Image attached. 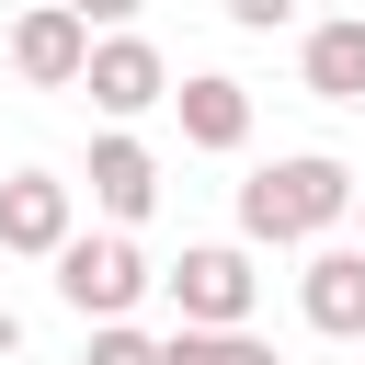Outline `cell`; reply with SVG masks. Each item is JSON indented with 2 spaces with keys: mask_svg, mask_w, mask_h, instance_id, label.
I'll list each match as a JSON object with an SVG mask.
<instances>
[{
  "mask_svg": "<svg viewBox=\"0 0 365 365\" xmlns=\"http://www.w3.org/2000/svg\"><path fill=\"white\" fill-rule=\"evenodd\" d=\"M91 46H103V34H91V11H80V0H34V11L11 23V68H23L34 91H80Z\"/></svg>",
  "mask_w": 365,
  "mask_h": 365,
  "instance_id": "cell-3",
  "label": "cell"
},
{
  "mask_svg": "<svg viewBox=\"0 0 365 365\" xmlns=\"http://www.w3.org/2000/svg\"><path fill=\"white\" fill-rule=\"evenodd\" d=\"M297 68H308V91H319V103H365V11H342V23H319Z\"/></svg>",
  "mask_w": 365,
  "mask_h": 365,
  "instance_id": "cell-10",
  "label": "cell"
},
{
  "mask_svg": "<svg viewBox=\"0 0 365 365\" xmlns=\"http://www.w3.org/2000/svg\"><path fill=\"white\" fill-rule=\"evenodd\" d=\"M171 114H182L194 148H240V137H251V91H240L228 68H194V80L171 91Z\"/></svg>",
  "mask_w": 365,
  "mask_h": 365,
  "instance_id": "cell-9",
  "label": "cell"
},
{
  "mask_svg": "<svg viewBox=\"0 0 365 365\" xmlns=\"http://www.w3.org/2000/svg\"><path fill=\"white\" fill-rule=\"evenodd\" d=\"M160 285H171V308H182V319H251V308H262V274H251V251H240V240H194Z\"/></svg>",
  "mask_w": 365,
  "mask_h": 365,
  "instance_id": "cell-4",
  "label": "cell"
},
{
  "mask_svg": "<svg viewBox=\"0 0 365 365\" xmlns=\"http://www.w3.org/2000/svg\"><path fill=\"white\" fill-rule=\"evenodd\" d=\"M0 251H68V182L57 171H0Z\"/></svg>",
  "mask_w": 365,
  "mask_h": 365,
  "instance_id": "cell-7",
  "label": "cell"
},
{
  "mask_svg": "<svg viewBox=\"0 0 365 365\" xmlns=\"http://www.w3.org/2000/svg\"><path fill=\"white\" fill-rule=\"evenodd\" d=\"M354 240H365V194H354Z\"/></svg>",
  "mask_w": 365,
  "mask_h": 365,
  "instance_id": "cell-16",
  "label": "cell"
},
{
  "mask_svg": "<svg viewBox=\"0 0 365 365\" xmlns=\"http://www.w3.org/2000/svg\"><path fill=\"white\" fill-rule=\"evenodd\" d=\"M228 23H251V34H274V23H297V0H217Z\"/></svg>",
  "mask_w": 365,
  "mask_h": 365,
  "instance_id": "cell-13",
  "label": "cell"
},
{
  "mask_svg": "<svg viewBox=\"0 0 365 365\" xmlns=\"http://www.w3.org/2000/svg\"><path fill=\"white\" fill-rule=\"evenodd\" d=\"M80 91H91V114H148V103H171V57L148 46V34H103L91 46V68H80Z\"/></svg>",
  "mask_w": 365,
  "mask_h": 365,
  "instance_id": "cell-5",
  "label": "cell"
},
{
  "mask_svg": "<svg viewBox=\"0 0 365 365\" xmlns=\"http://www.w3.org/2000/svg\"><path fill=\"white\" fill-rule=\"evenodd\" d=\"M148 285H160V274H148V251H137L125 228H68V251H57V297H68L80 319H125Z\"/></svg>",
  "mask_w": 365,
  "mask_h": 365,
  "instance_id": "cell-2",
  "label": "cell"
},
{
  "mask_svg": "<svg viewBox=\"0 0 365 365\" xmlns=\"http://www.w3.org/2000/svg\"><path fill=\"white\" fill-rule=\"evenodd\" d=\"M11 354H23V319H11V308H0V365H11Z\"/></svg>",
  "mask_w": 365,
  "mask_h": 365,
  "instance_id": "cell-15",
  "label": "cell"
},
{
  "mask_svg": "<svg viewBox=\"0 0 365 365\" xmlns=\"http://www.w3.org/2000/svg\"><path fill=\"white\" fill-rule=\"evenodd\" d=\"M91 205L114 217V228H137L148 205H160V160H148V137H91Z\"/></svg>",
  "mask_w": 365,
  "mask_h": 365,
  "instance_id": "cell-8",
  "label": "cell"
},
{
  "mask_svg": "<svg viewBox=\"0 0 365 365\" xmlns=\"http://www.w3.org/2000/svg\"><path fill=\"white\" fill-rule=\"evenodd\" d=\"M80 365H171V342H148L137 319H91V354Z\"/></svg>",
  "mask_w": 365,
  "mask_h": 365,
  "instance_id": "cell-12",
  "label": "cell"
},
{
  "mask_svg": "<svg viewBox=\"0 0 365 365\" xmlns=\"http://www.w3.org/2000/svg\"><path fill=\"white\" fill-rule=\"evenodd\" d=\"M171 365H274V342L251 319H182L171 331Z\"/></svg>",
  "mask_w": 365,
  "mask_h": 365,
  "instance_id": "cell-11",
  "label": "cell"
},
{
  "mask_svg": "<svg viewBox=\"0 0 365 365\" xmlns=\"http://www.w3.org/2000/svg\"><path fill=\"white\" fill-rule=\"evenodd\" d=\"M80 11H91V23H137L148 0H80Z\"/></svg>",
  "mask_w": 365,
  "mask_h": 365,
  "instance_id": "cell-14",
  "label": "cell"
},
{
  "mask_svg": "<svg viewBox=\"0 0 365 365\" xmlns=\"http://www.w3.org/2000/svg\"><path fill=\"white\" fill-rule=\"evenodd\" d=\"M354 171L331 160V148H297V160H262L251 182H240V240H274V251H308V240H331L342 217H354Z\"/></svg>",
  "mask_w": 365,
  "mask_h": 365,
  "instance_id": "cell-1",
  "label": "cell"
},
{
  "mask_svg": "<svg viewBox=\"0 0 365 365\" xmlns=\"http://www.w3.org/2000/svg\"><path fill=\"white\" fill-rule=\"evenodd\" d=\"M297 308H308V331H331V342H365V240H308Z\"/></svg>",
  "mask_w": 365,
  "mask_h": 365,
  "instance_id": "cell-6",
  "label": "cell"
}]
</instances>
